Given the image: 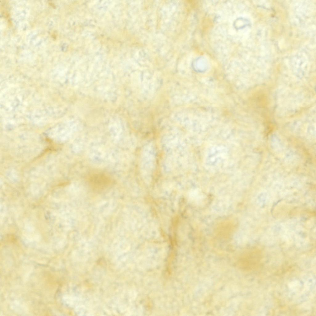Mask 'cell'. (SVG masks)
<instances>
[{
	"instance_id": "6da1fadb",
	"label": "cell",
	"mask_w": 316,
	"mask_h": 316,
	"mask_svg": "<svg viewBox=\"0 0 316 316\" xmlns=\"http://www.w3.org/2000/svg\"><path fill=\"white\" fill-rule=\"evenodd\" d=\"M89 185L97 190H102L109 187L112 184L113 180L108 174L102 172L91 174L88 178Z\"/></svg>"
},
{
	"instance_id": "7a4b0ae2",
	"label": "cell",
	"mask_w": 316,
	"mask_h": 316,
	"mask_svg": "<svg viewBox=\"0 0 316 316\" xmlns=\"http://www.w3.org/2000/svg\"><path fill=\"white\" fill-rule=\"evenodd\" d=\"M258 257L252 253L243 255L239 258L237 265L243 270H250L256 267L258 263Z\"/></svg>"
}]
</instances>
